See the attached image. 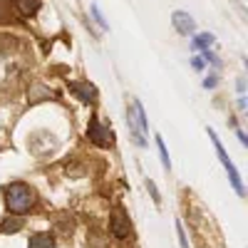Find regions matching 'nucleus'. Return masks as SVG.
Wrapping results in <instances>:
<instances>
[{
    "label": "nucleus",
    "instance_id": "obj_1",
    "mask_svg": "<svg viewBox=\"0 0 248 248\" xmlns=\"http://www.w3.org/2000/svg\"><path fill=\"white\" fill-rule=\"evenodd\" d=\"M5 206L13 214H28L35 206V191L28 184H10L5 186Z\"/></svg>",
    "mask_w": 248,
    "mask_h": 248
},
{
    "label": "nucleus",
    "instance_id": "obj_2",
    "mask_svg": "<svg viewBox=\"0 0 248 248\" xmlns=\"http://www.w3.org/2000/svg\"><path fill=\"white\" fill-rule=\"evenodd\" d=\"M209 137H211V141H214L216 154H218V159H221V164H223L226 174H229V179H231V184H233L236 194H238V196H246V191H243V181L238 179V174H236V167H233V161L229 159V154H226V149H223V144L218 141V137L214 134V129H209Z\"/></svg>",
    "mask_w": 248,
    "mask_h": 248
},
{
    "label": "nucleus",
    "instance_id": "obj_3",
    "mask_svg": "<svg viewBox=\"0 0 248 248\" xmlns=\"http://www.w3.org/2000/svg\"><path fill=\"white\" fill-rule=\"evenodd\" d=\"M109 226H112V233L114 238H127L129 231H132V223H129V216L122 206H114L112 209V218H109Z\"/></svg>",
    "mask_w": 248,
    "mask_h": 248
},
{
    "label": "nucleus",
    "instance_id": "obj_4",
    "mask_svg": "<svg viewBox=\"0 0 248 248\" xmlns=\"http://www.w3.org/2000/svg\"><path fill=\"white\" fill-rule=\"evenodd\" d=\"M87 137H90V141H92V144H97L99 149H107V147H112V141H114L112 132L105 127V124H99L97 119H92V122H90Z\"/></svg>",
    "mask_w": 248,
    "mask_h": 248
},
{
    "label": "nucleus",
    "instance_id": "obj_5",
    "mask_svg": "<svg viewBox=\"0 0 248 248\" xmlns=\"http://www.w3.org/2000/svg\"><path fill=\"white\" fill-rule=\"evenodd\" d=\"M70 90L79 102H85V105H92V102L97 99V90H94V85H90V82H72Z\"/></svg>",
    "mask_w": 248,
    "mask_h": 248
},
{
    "label": "nucleus",
    "instance_id": "obj_6",
    "mask_svg": "<svg viewBox=\"0 0 248 248\" xmlns=\"http://www.w3.org/2000/svg\"><path fill=\"white\" fill-rule=\"evenodd\" d=\"M171 23H174V28H176L181 35H191V32L196 30V25H194V17H191L189 13H184V10H174V15H171Z\"/></svg>",
    "mask_w": 248,
    "mask_h": 248
},
{
    "label": "nucleus",
    "instance_id": "obj_7",
    "mask_svg": "<svg viewBox=\"0 0 248 248\" xmlns=\"http://www.w3.org/2000/svg\"><path fill=\"white\" fill-rule=\"evenodd\" d=\"M40 3H43V0H13L15 10L23 15V17H32L40 10Z\"/></svg>",
    "mask_w": 248,
    "mask_h": 248
},
{
    "label": "nucleus",
    "instance_id": "obj_8",
    "mask_svg": "<svg viewBox=\"0 0 248 248\" xmlns=\"http://www.w3.org/2000/svg\"><path fill=\"white\" fill-rule=\"evenodd\" d=\"M28 248H55V238L50 233H37L30 238Z\"/></svg>",
    "mask_w": 248,
    "mask_h": 248
},
{
    "label": "nucleus",
    "instance_id": "obj_9",
    "mask_svg": "<svg viewBox=\"0 0 248 248\" xmlns=\"http://www.w3.org/2000/svg\"><path fill=\"white\" fill-rule=\"evenodd\" d=\"M55 94H50L47 92V87H43V85H35L32 90H30V102H37V99H52Z\"/></svg>",
    "mask_w": 248,
    "mask_h": 248
},
{
    "label": "nucleus",
    "instance_id": "obj_10",
    "mask_svg": "<svg viewBox=\"0 0 248 248\" xmlns=\"http://www.w3.org/2000/svg\"><path fill=\"white\" fill-rule=\"evenodd\" d=\"M0 231H3V233H17L20 231V218H5L3 223H0Z\"/></svg>",
    "mask_w": 248,
    "mask_h": 248
},
{
    "label": "nucleus",
    "instance_id": "obj_11",
    "mask_svg": "<svg viewBox=\"0 0 248 248\" xmlns=\"http://www.w3.org/2000/svg\"><path fill=\"white\" fill-rule=\"evenodd\" d=\"M156 147H159V156H161V161H164V169H171V159H169V152H167V147H164V139L161 137H156Z\"/></svg>",
    "mask_w": 248,
    "mask_h": 248
},
{
    "label": "nucleus",
    "instance_id": "obj_12",
    "mask_svg": "<svg viewBox=\"0 0 248 248\" xmlns=\"http://www.w3.org/2000/svg\"><path fill=\"white\" fill-rule=\"evenodd\" d=\"M147 189H149L152 201H154V203H161V196H159V191H156V184H154L152 179H147Z\"/></svg>",
    "mask_w": 248,
    "mask_h": 248
},
{
    "label": "nucleus",
    "instance_id": "obj_13",
    "mask_svg": "<svg viewBox=\"0 0 248 248\" xmlns=\"http://www.w3.org/2000/svg\"><path fill=\"white\" fill-rule=\"evenodd\" d=\"M211 43H214V37H211V35H201V37H196V47H199V50H206Z\"/></svg>",
    "mask_w": 248,
    "mask_h": 248
},
{
    "label": "nucleus",
    "instance_id": "obj_14",
    "mask_svg": "<svg viewBox=\"0 0 248 248\" xmlns=\"http://www.w3.org/2000/svg\"><path fill=\"white\" fill-rule=\"evenodd\" d=\"M176 236H179V241H181V248H189V241H186V233H184V226L176 221Z\"/></svg>",
    "mask_w": 248,
    "mask_h": 248
},
{
    "label": "nucleus",
    "instance_id": "obj_15",
    "mask_svg": "<svg viewBox=\"0 0 248 248\" xmlns=\"http://www.w3.org/2000/svg\"><path fill=\"white\" fill-rule=\"evenodd\" d=\"M92 15H94V20H97V23H99L102 28H105V30L109 28V25H107V20L102 17V13H99V8H97V5H92Z\"/></svg>",
    "mask_w": 248,
    "mask_h": 248
},
{
    "label": "nucleus",
    "instance_id": "obj_16",
    "mask_svg": "<svg viewBox=\"0 0 248 248\" xmlns=\"http://www.w3.org/2000/svg\"><path fill=\"white\" fill-rule=\"evenodd\" d=\"M191 65H194L196 70H203V60H201V57H194V60H191Z\"/></svg>",
    "mask_w": 248,
    "mask_h": 248
}]
</instances>
